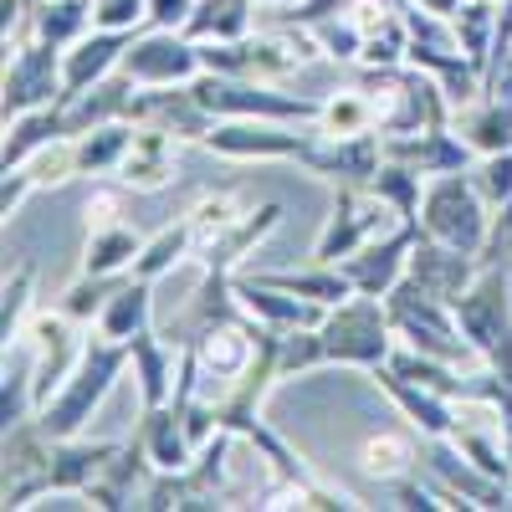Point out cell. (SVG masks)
<instances>
[{
	"instance_id": "cell-56",
	"label": "cell",
	"mask_w": 512,
	"mask_h": 512,
	"mask_svg": "<svg viewBox=\"0 0 512 512\" xmlns=\"http://www.w3.org/2000/svg\"><path fill=\"white\" fill-rule=\"evenodd\" d=\"M502 451H507V466H512V415H502Z\"/></svg>"
},
{
	"instance_id": "cell-10",
	"label": "cell",
	"mask_w": 512,
	"mask_h": 512,
	"mask_svg": "<svg viewBox=\"0 0 512 512\" xmlns=\"http://www.w3.org/2000/svg\"><path fill=\"white\" fill-rule=\"evenodd\" d=\"M118 72L134 77L139 88H169V82H195L205 67H200V47H195L185 31L144 26L134 41H128Z\"/></svg>"
},
{
	"instance_id": "cell-2",
	"label": "cell",
	"mask_w": 512,
	"mask_h": 512,
	"mask_svg": "<svg viewBox=\"0 0 512 512\" xmlns=\"http://www.w3.org/2000/svg\"><path fill=\"white\" fill-rule=\"evenodd\" d=\"M123 369H128V344L93 333V338H88V349H82V359H77V369L67 374V384L36 410V425H41V431H47L52 441H72V436H82V425H88L93 410L108 400V390L118 384Z\"/></svg>"
},
{
	"instance_id": "cell-37",
	"label": "cell",
	"mask_w": 512,
	"mask_h": 512,
	"mask_svg": "<svg viewBox=\"0 0 512 512\" xmlns=\"http://www.w3.org/2000/svg\"><path fill=\"white\" fill-rule=\"evenodd\" d=\"M256 0H200L195 16L185 21V36L190 41H241L251 36V11Z\"/></svg>"
},
{
	"instance_id": "cell-50",
	"label": "cell",
	"mask_w": 512,
	"mask_h": 512,
	"mask_svg": "<svg viewBox=\"0 0 512 512\" xmlns=\"http://www.w3.org/2000/svg\"><path fill=\"white\" fill-rule=\"evenodd\" d=\"M482 267H512V200L497 205L487 246H482Z\"/></svg>"
},
{
	"instance_id": "cell-17",
	"label": "cell",
	"mask_w": 512,
	"mask_h": 512,
	"mask_svg": "<svg viewBox=\"0 0 512 512\" xmlns=\"http://www.w3.org/2000/svg\"><path fill=\"white\" fill-rule=\"evenodd\" d=\"M415 236H420V226H410V221H400V226H390V231H379V236H369L354 256H344V277L354 282V292H369V297H384L400 277H405V267H410V246H415Z\"/></svg>"
},
{
	"instance_id": "cell-14",
	"label": "cell",
	"mask_w": 512,
	"mask_h": 512,
	"mask_svg": "<svg viewBox=\"0 0 512 512\" xmlns=\"http://www.w3.org/2000/svg\"><path fill=\"white\" fill-rule=\"evenodd\" d=\"M128 118L134 123H149V128H164L175 134L180 144H205L216 118L205 113V103L195 98L190 82H169V88H134L128 98Z\"/></svg>"
},
{
	"instance_id": "cell-43",
	"label": "cell",
	"mask_w": 512,
	"mask_h": 512,
	"mask_svg": "<svg viewBox=\"0 0 512 512\" xmlns=\"http://www.w3.org/2000/svg\"><path fill=\"white\" fill-rule=\"evenodd\" d=\"M359 461H364V472H369L374 482H390V487H395L400 477H410V466H415V446H410V436L384 431V436H369V441H364Z\"/></svg>"
},
{
	"instance_id": "cell-1",
	"label": "cell",
	"mask_w": 512,
	"mask_h": 512,
	"mask_svg": "<svg viewBox=\"0 0 512 512\" xmlns=\"http://www.w3.org/2000/svg\"><path fill=\"white\" fill-rule=\"evenodd\" d=\"M359 88L374 98V128L384 139L395 134H420V128H441L451 123V98L441 88V77H431L425 67H364Z\"/></svg>"
},
{
	"instance_id": "cell-53",
	"label": "cell",
	"mask_w": 512,
	"mask_h": 512,
	"mask_svg": "<svg viewBox=\"0 0 512 512\" xmlns=\"http://www.w3.org/2000/svg\"><path fill=\"white\" fill-rule=\"evenodd\" d=\"M113 221H123V195L108 190V185H98L88 195V226H113Z\"/></svg>"
},
{
	"instance_id": "cell-18",
	"label": "cell",
	"mask_w": 512,
	"mask_h": 512,
	"mask_svg": "<svg viewBox=\"0 0 512 512\" xmlns=\"http://www.w3.org/2000/svg\"><path fill=\"white\" fill-rule=\"evenodd\" d=\"M477 272H482V256L477 251H461V246H446V241H436V236H415V246H410V267H405V277H415L425 292H436L441 303H456V297L477 282Z\"/></svg>"
},
{
	"instance_id": "cell-32",
	"label": "cell",
	"mask_w": 512,
	"mask_h": 512,
	"mask_svg": "<svg viewBox=\"0 0 512 512\" xmlns=\"http://www.w3.org/2000/svg\"><path fill=\"white\" fill-rule=\"evenodd\" d=\"M144 328H154V282L128 272V277L118 282V292L108 297V308L98 313V333L128 344V338L144 333Z\"/></svg>"
},
{
	"instance_id": "cell-45",
	"label": "cell",
	"mask_w": 512,
	"mask_h": 512,
	"mask_svg": "<svg viewBox=\"0 0 512 512\" xmlns=\"http://www.w3.org/2000/svg\"><path fill=\"white\" fill-rule=\"evenodd\" d=\"M128 277V272H123ZM123 277H93V272H77V282H67V292L57 297V308L77 323H98V313L108 308V297L118 292Z\"/></svg>"
},
{
	"instance_id": "cell-19",
	"label": "cell",
	"mask_w": 512,
	"mask_h": 512,
	"mask_svg": "<svg viewBox=\"0 0 512 512\" xmlns=\"http://www.w3.org/2000/svg\"><path fill=\"white\" fill-rule=\"evenodd\" d=\"M384 159H400V164L420 169L425 180H436V175L472 169V164H477V149L466 144L451 123H441V128H420V134H395V139H384Z\"/></svg>"
},
{
	"instance_id": "cell-30",
	"label": "cell",
	"mask_w": 512,
	"mask_h": 512,
	"mask_svg": "<svg viewBox=\"0 0 512 512\" xmlns=\"http://www.w3.org/2000/svg\"><path fill=\"white\" fill-rule=\"evenodd\" d=\"M431 472L466 502V507H507V482H497V477H487L477 461H466L451 441H436V451H431Z\"/></svg>"
},
{
	"instance_id": "cell-20",
	"label": "cell",
	"mask_w": 512,
	"mask_h": 512,
	"mask_svg": "<svg viewBox=\"0 0 512 512\" xmlns=\"http://www.w3.org/2000/svg\"><path fill=\"white\" fill-rule=\"evenodd\" d=\"M369 374H374L379 390L400 405V415L410 420V431H420L425 441H446V436H451V425H456V400H451V395L425 390V384L405 379V374L390 369V364H379V369H369Z\"/></svg>"
},
{
	"instance_id": "cell-54",
	"label": "cell",
	"mask_w": 512,
	"mask_h": 512,
	"mask_svg": "<svg viewBox=\"0 0 512 512\" xmlns=\"http://www.w3.org/2000/svg\"><path fill=\"white\" fill-rule=\"evenodd\" d=\"M31 190H36V185H31L26 169H6V185H0V216H16L21 200H26Z\"/></svg>"
},
{
	"instance_id": "cell-57",
	"label": "cell",
	"mask_w": 512,
	"mask_h": 512,
	"mask_svg": "<svg viewBox=\"0 0 512 512\" xmlns=\"http://www.w3.org/2000/svg\"><path fill=\"white\" fill-rule=\"evenodd\" d=\"M507 507H512V482H507Z\"/></svg>"
},
{
	"instance_id": "cell-27",
	"label": "cell",
	"mask_w": 512,
	"mask_h": 512,
	"mask_svg": "<svg viewBox=\"0 0 512 512\" xmlns=\"http://www.w3.org/2000/svg\"><path fill=\"white\" fill-rule=\"evenodd\" d=\"M128 369H134V379H139L144 410L169 405V395H175V379H180V359H175V349H169L154 328H144V333L128 338Z\"/></svg>"
},
{
	"instance_id": "cell-16",
	"label": "cell",
	"mask_w": 512,
	"mask_h": 512,
	"mask_svg": "<svg viewBox=\"0 0 512 512\" xmlns=\"http://www.w3.org/2000/svg\"><path fill=\"white\" fill-rule=\"evenodd\" d=\"M52 436L31 420L11 425L6 431V512L31 507V497L52 492Z\"/></svg>"
},
{
	"instance_id": "cell-36",
	"label": "cell",
	"mask_w": 512,
	"mask_h": 512,
	"mask_svg": "<svg viewBox=\"0 0 512 512\" xmlns=\"http://www.w3.org/2000/svg\"><path fill=\"white\" fill-rule=\"evenodd\" d=\"M52 139H67V134H62V108H57V103L31 108V113H16V118H6V154H0V164L16 169V164H26L36 149H47Z\"/></svg>"
},
{
	"instance_id": "cell-44",
	"label": "cell",
	"mask_w": 512,
	"mask_h": 512,
	"mask_svg": "<svg viewBox=\"0 0 512 512\" xmlns=\"http://www.w3.org/2000/svg\"><path fill=\"white\" fill-rule=\"evenodd\" d=\"M323 134L333 139H349V134H369L374 128V98L364 88H349V93H333L323 98V118H318Z\"/></svg>"
},
{
	"instance_id": "cell-31",
	"label": "cell",
	"mask_w": 512,
	"mask_h": 512,
	"mask_svg": "<svg viewBox=\"0 0 512 512\" xmlns=\"http://www.w3.org/2000/svg\"><path fill=\"white\" fill-rule=\"evenodd\" d=\"M354 11L364 21L359 67H400V62H410V21H405V11L364 6V0H354Z\"/></svg>"
},
{
	"instance_id": "cell-11",
	"label": "cell",
	"mask_w": 512,
	"mask_h": 512,
	"mask_svg": "<svg viewBox=\"0 0 512 512\" xmlns=\"http://www.w3.org/2000/svg\"><path fill=\"white\" fill-rule=\"evenodd\" d=\"M318 123H272V118H221L205 149L221 159H303Z\"/></svg>"
},
{
	"instance_id": "cell-6",
	"label": "cell",
	"mask_w": 512,
	"mask_h": 512,
	"mask_svg": "<svg viewBox=\"0 0 512 512\" xmlns=\"http://www.w3.org/2000/svg\"><path fill=\"white\" fill-rule=\"evenodd\" d=\"M318 338H323L328 364L379 369L384 359L395 354V338H400V333H395V323H390L384 297L354 292V297H344L338 308H328V318L318 323Z\"/></svg>"
},
{
	"instance_id": "cell-51",
	"label": "cell",
	"mask_w": 512,
	"mask_h": 512,
	"mask_svg": "<svg viewBox=\"0 0 512 512\" xmlns=\"http://www.w3.org/2000/svg\"><path fill=\"white\" fill-rule=\"evenodd\" d=\"M26 405L36 410V400H31V374H11V364H6V384H0V420H6V431L26 420Z\"/></svg>"
},
{
	"instance_id": "cell-33",
	"label": "cell",
	"mask_w": 512,
	"mask_h": 512,
	"mask_svg": "<svg viewBox=\"0 0 512 512\" xmlns=\"http://www.w3.org/2000/svg\"><path fill=\"white\" fill-rule=\"evenodd\" d=\"M451 128L482 154H502L512 149V98H477L451 113Z\"/></svg>"
},
{
	"instance_id": "cell-12",
	"label": "cell",
	"mask_w": 512,
	"mask_h": 512,
	"mask_svg": "<svg viewBox=\"0 0 512 512\" xmlns=\"http://www.w3.org/2000/svg\"><path fill=\"white\" fill-rule=\"evenodd\" d=\"M384 216H395L369 185H338L333 195V216L323 221L318 231V246H313V262H344L354 256L369 236L384 231Z\"/></svg>"
},
{
	"instance_id": "cell-4",
	"label": "cell",
	"mask_w": 512,
	"mask_h": 512,
	"mask_svg": "<svg viewBox=\"0 0 512 512\" xmlns=\"http://www.w3.org/2000/svg\"><path fill=\"white\" fill-rule=\"evenodd\" d=\"M384 308H390V323H395V333L405 338L410 349L431 354V359H446L456 369L482 359L472 344H466V333L456 323V308L441 303L436 292H425L415 277H400L390 292H384Z\"/></svg>"
},
{
	"instance_id": "cell-38",
	"label": "cell",
	"mask_w": 512,
	"mask_h": 512,
	"mask_svg": "<svg viewBox=\"0 0 512 512\" xmlns=\"http://www.w3.org/2000/svg\"><path fill=\"white\" fill-rule=\"evenodd\" d=\"M369 190L395 210V221L420 226V195H425V175H420V169H410V164H400V159H384L379 175L369 180Z\"/></svg>"
},
{
	"instance_id": "cell-40",
	"label": "cell",
	"mask_w": 512,
	"mask_h": 512,
	"mask_svg": "<svg viewBox=\"0 0 512 512\" xmlns=\"http://www.w3.org/2000/svg\"><path fill=\"white\" fill-rule=\"evenodd\" d=\"M456 36L466 57H472L477 72H487V57H492V36H497V0H461V11L451 16Z\"/></svg>"
},
{
	"instance_id": "cell-41",
	"label": "cell",
	"mask_w": 512,
	"mask_h": 512,
	"mask_svg": "<svg viewBox=\"0 0 512 512\" xmlns=\"http://www.w3.org/2000/svg\"><path fill=\"white\" fill-rule=\"evenodd\" d=\"M31 287H36V272H31V262H21L16 272H6V287H0V344H6V354L21 344V333H26Z\"/></svg>"
},
{
	"instance_id": "cell-52",
	"label": "cell",
	"mask_w": 512,
	"mask_h": 512,
	"mask_svg": "<svg viewBox=\"0 0 512 512\" xmlns=\"http://www.w3.org/2000/svg\"><path fill=\"white\" fill-rule=\"evenodd\" d=\"M200 0H149V26L159 31H185V21L195 16Z\"/></svg>"
},
{
	"instance_id": "cell-58",
	"label": "cell",
	"mask_w": 512,
	"mask_h": 512,
	"mask_svg": "<svg viewBox=\"0 0 512 512\" xmlns=\"http://www.w3.org/2000/svg\"><path fill=\"white\" fill-rule=\"evenodd\" d=\"M267 6H287V0H267Z\"/></svg>"
},
{
	"instance_id": "cell-3",
	"label": "cell",
	"mask_w": 512,
	"mask_h": 512,
	"mask_svg": "<svg viewBox=\"0 0 512 512\" xmlns=\"http://www.w3.org/2000/svg\"><path fill=\"white\" fill-rule=\"evenodd\" d=\"M200 47V67L205 72H226V77H256V82H277L297 67H308L313 57H323L318 36L308 26H272L241 41H195Z\"/></svg>"
},
{
	"instance_id": "cell-23",
	"label": "cell",
	"mask_w": 512,
	"mask_h": 512,
	"mask_svg": "<svg viewBox=\"0 0 512 512\" xmlns=\"http://www.w3.org/2000/svg\"><path fill=\"white\" fill-rule=\"evenodd\" d=\"M175 134H164V128H149V123H134V144H128L123 164H118V185L128 190H164L175 180Z\"/></svg>"
},
{
	"instance_id": "cell-13",
	"label": "cell",
	"mask_w": 512,
	"mask_h": 512,
	"mask_svg": "<svg viewBox=\"0 0 512 512\" xmlns=\"http://www.w3.org/2000/svg\"><path fill=\"white\" fill-rule=\"evenodd\" d=\"M67 93L62 82V47L52 41H16V52L6 62V118L31 113V108H47Z\"/></svg>"
},
{
	"instance_id": "cell-39",
	"label": "cell",
	"mask_w": 512,
	"mask_h": 512,
	"mask_svg": "<svg viewBox=\"0 0 512 512\" xmlns=\"http://www.w3.org/2000/svg\"><path fill=\"white\" fill-rule=\"evenodd\" d=\"M185 256H195V221H190V216H180L175 226H164L159 236H149V241H144L139 262H134V277L159 282L169 267H180Z\"/></svg>"
},
{
	"instance_id": "cell-8",
	"label": "cell",
	"mask_w": 512,
	"mask_h": 512,
	"mask_svg": "<svg viewBox=\"0 0 512 512\" xmlns=\"http://www.w3.org/2000/svg\"><path fill=\"white\" fill-rule=\"evenodd\" d=\"M487 195L477 190L472 169H456V175H436L425 180V195H420V231L436 236L446 246H461V251H477L487 246V231H492V216H487Z\"/></svg>"
},
{
	"instance_id": "cell-42",
	"label": "cell",
	"mask_w": 512,
	"mask_h": 512,
	"mask_svg": "<svg viewBox=\"0 0 512 512\" xmlns=\"http://www.w3.org/2000/svg\"><path fill=\"white\" fill-rule=\"evenodd\" d=\"M308 31L318 36L323 57H333V62H359V52H364V21H359V11H354V0H349L344 11L313 21Z\"/></svg>"
},
{
	"instance_id": "cell-24",
	"label": "cell",
	"mask_w": 512,
	"mask_h": 512,
	"mask_svg": "<svg viewBox=\"0 0 512 512\" xmlns=\"http://www.w3.org/2000/svg\"><path fill=\"white\" fill-rule=\"evenodd\" d=\"M277 221H282V205H272V200L267 205H251L241 221H231L216 241L200 246V267L205 272H241V262L277 231Z\"/></svg>"
},
{
	"instance_id": "cell-49",
	"label": "cell",
	"mask_w": 512,
	"mask_h": 512,
	"mask_svg": "<svg viewBox=\"0 0 512 512\" xmlns=\"http://www.w3.org/2000/svg\"><path fill=\"white\" fill-rule=\"evenodd\" d=\"M93 26L103 31H144L149 0H93Z\"/></svg>"
},
{
	"instance_id": "cell-28",
	"label": "cell",
	"mask_w": 512,
	"mask_h": 512,
	"mask_svg": "<svg viewBox=\"0 0 512 512\" xmlns=\"http://www.w3.org/2000/svg\"><path fill=\"white\" fill-rule=\"evenodd\" d=\"M139 441H144V451H149V461H154V472H185V466L195 461V441H190V431H185V415H180L175 400L144 410Z\"/></svg>"
},
{
	"instance_id": "cell-26",
	"label": "cell",
	"mask_w": 512,
	"mask_h": 512,
	"mask_svg": "<svg viewBox=\"0 0 512 512\" xmlns=\"http://www.w3.org/2000/svg\"><path fill=\"white\" fill-rule=\"evenodd\" d=\"M123 441H57L52 446V492L57 497H88V487L103 477V466L118 456Z\"/></svg>"
},
{
	"instance_id": "cell-48",
	"label": "cell",
	"mask_w": 512,
	"mask_h": 512,
	"mask_svg": "<svg viewBox=\"0 0 512 512\" xmlns=\"http://www.w3.org/2000/svg\"><path fill=\"white\" fill-rule=\"evenodd\" d=\"M472 180H477V190L487 195L492 210H497L502 200H512V149H502V154H482V159L472 164Z\"/></svg>"
},
{
	"instance_id": "cell-9",
	"label": "cell",
	"mask_w": 512,
	"mask_h": 512,
	"mask_svg": "<svg viewBox=\"0 0 512 512\" xmlns=\"http://www.w3.org/2000/svg\"><path fill=\"white\" fill-rule=\"evenodd\" d=\"M77 328H82V323L67 318L62 308H52V313H31V318H26L21 344L31 349V400H36V410L62 390L67 374H72L77 359H82V349H88V338H82ZM36 410H31V415H36Z\"/></svg>"
},
{
	"instance_id": "cell-55",
	"label": "cell",
	"mask_w": 512,
	"mask_h": 512,
	"mask_svg": "<svg viewBox=\"0 0 512 512\" xmlns=\"http://www.w3.org/2000/svg\"><path fill=\"white\" fill-rule=\"evenodd\" d=\"M415 6L436 11V16H456V11H461V0H415Z\"/></svg>"
},
{
	"instance_id": "cell-21",
	"label": "cell",
	"mask_w": 512,
	"mask_h": 512,
	"mask_svg": "<svg viewBox=\"0 0 512 512\" xmlns=\"http://www.w3.org/2000/svg\"><path fill=\"white\" fill-rule=\"evenodd\" d=\"M154 482V461L144 451V441H123L118 456L103 466V477L88 487V502L103 507V512H118V507H144V492Z\"/></svg>"
},
{
	"instance_id": "cell-46",
	"label": "cell",
	"mask_w": 512,
	"mask_h": 512,
	"mask_svg": "<svg viewBox=\"0 0 512 512\" xmlns=\"http://www.w3.org/2000/svg\"><path fill=\"white\" fill-rule=\"evenodd\" d=\"M16 169H26L36 190L67 185V180H77V144H72V139H52L47 149H36V154H31L26 164H16Z\"/></svg>"
},
{
	"instance_id": "cell-34",
	"label": "cell",
	"mask_w": 512,
	"mask_h": 512,
	"mask_svg": "<svg viewBox=\"0 0 512 512\" xmlns=\"http://www.w3.org/2000/svg\"><path fill=\"white\" fill-rule=\"evenodd\" d=\"M149 236H139L134 226H88V246H82V272H93V277H123V272H134L139 262V251H144Z\"/></svg>"
},
{
	"instance_id": "cell-5",
	"label": "cell",
	"mask_w": 512,
	"mask_h": 512,
	"mask_svg": "<svg viewBox=\"0 0 512 512\" xmlns=\"http://www.w3.org/2000/svg\"><path fill=\"white\" fill-rule=\"evenodd\" d=\"M456 323L466 344L482 354L487 369L512 379V272L507 267H482L477 282L456 297Z\"/></svg>"
},
{
	"instance_id": "cell-25",
	"label": "cell",
	"mask_w": 512,
	"mask_h": 512,
	"mask_svg": "<svg viewBox=\"0 0 512 512\" xmlns=\"http://www.w3.org/2000/svg\"><path fill=\"white\" fill-rule=\"evenodd\" d=\"M134 36L139 31H103V26H93L82 41H72V47L62 52V82H67V93H82V88H93V82L113 77Z\"/></svg>"
},
{
	"instance_id": "cell-47",
	"label": "cell",
	"mask_w": 512,
	"mask_h": 512,
	"mask_svg": "<svg viewBox=\"0 0 512 512\" xmlns=\"http://www.w3.org/2000/svg\"><path fill=\"white\" fill-rule=\"evenodd\" d=\"M318 364H328L318 328H282V344H277V369H282V379H297V374H308V369H318Z\"/></svg>"
},
{
	"instance_id": "cell-35",
	"label": "cell",
	"mask_w": 512,
	"mask_h": 512,
	"mask_svg": "<svg viewBox=\"0 0 512 512\" xmlns=\"http://www.w3.org/2000/svg\"><path fill=\"white\" fill-rule=\"evenodd\" d=\"M77 175H118V164L134 144V118H113V123H98L88 134H77Z\"/></svg>"
},
{
	"instance_id": "cell-22",
	"label": "cell",
	"mask_w": 512,
	"mask_h": 512,
	"mask_svg": "<svg viewBox=\"0 0 512 512\" xmlns=\"http://www.w3.org/2000/svg\"><path fill=\"white\" fill-rule=\"evenodd\" d=\"M134 88H139L134 77L113 72V77L93 82V88H82V93H62V98H57V108H62V134L77 139V134H88V128H98V123L128 118V98H134Z\"/></svg>"
},
{
	"instance_id": "cell-29",
	"label": "cell",
	"mask_w": 512,
	"mask_h": 512,
	"mask_svg": "<svg viewBox=\"0 0 512 512\" xmlns=\"http://www.w3.org/2000/svg\"><path fill=\"white\" fill-rule=\"evenodd\" d=\"M93 31V0H36L31 16L21 21V31L11 41H52V47H72V41H82ZM6 41V47H11Z\"/></svg>"
},
{
	"instance_id": "cell-15",
	"label": "cell",
	"mask_w": 512,
	"mask_h": 512,
	"mask_svg": "<svg viewBox=\"0 0 512 512\" xmlns=\"http://www.w3.org/2000/svg\"><path fill=\"white\" fill-rule=\"evenodd\" d=\"M297 164H308L313 175H323L333 185H369L379 175V164H384V134L369 128V134L333 139V134H323V128H313V139H308V149H303Z\"/></svg>"
},
{
	"instance_id": "cell-7",
	"label": "cell",
	"mask_w": 512,
	"mask_h": 512,
	"mask_svg": "<svg viewBox=\"0 0 512 512\" xmlns=\"http://www.w3.org/2000/svg\"><path fill=\"white\" fill-rule=\"evenodd\" d=\"M195 98L205 103L210 118H272V123H318L323 118V98H303V93H282L277 82H256V77H226V72H200Z\"/></svg>"
}]
</instances>
